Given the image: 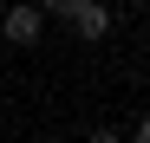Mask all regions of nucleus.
I'll list each match as a JSON object with an SVG mask.
<instances>
[{"label":"nucleus","mask_w":150,"mask_h":143,"mask_svg":"<svg viewBox=\"0 0 150 143\" xmlns=\"http://www.w3.org/2000/svg\"><path fill=\"white\" fill-rule=\"evenodd\" d=\"M72 33H79V39H105L111 33V7H105V0H85V7L72 13Z\"/></svg>","instance_id":"f03ea898"},{"label":"nucleus","mask_w":150,"mask_h":143,"mask_svg":"<svg viewBox=\"0 0 150 143\" xmlns=\"http://www.w3.org/2000/svg\"><path fill=\"white\" fill-rule=\"evenodd\" d=\"M124 143H150V130H144V124H131V137H124Z\"/></svg>","instance_id":"39448f33"},{"label":"nucleus","mask_w":150,"mask_h":143,"mask_svg":"<svg viewBox=\"0 0 150 143\" xmlns=\"http://www.w3.org/2000/svg\"><path fill=\"white\" fill-rule=\"evenodd\" d=\"M0 33H7L13 46H39V33H46V13L33 7V0H13V7H7V20H0Z\"/></svg>","instance_id":"f257e3e1"},{"label":"nucleus","mask_w":150,"mask_h":143,"mask_svg":"<svg viewBox=\"0 0 150 143\" xmlns=\"http://www.w3.org/2000/svg\"><path fill=\"white\" fill-rule=\"evenodd\" d=\"M85 143H124V137H117V130H111V124H98V130H91V137H85Z\"/></svg>","instance_id":"20e7f679"},{"label":"nucleus","mask_w":150,"mask_h":143,"mask_svg":"<svg viewBox=\"0 0 150 143\" xmlns=\"http://www.w3.org/2000/svg\"><path fill=\"white\" fill-rule=\"evenodd\" d=\"M33 7H39V13H52V20H72L85 0H33Z\"/></svg>","instance_id":"7ed1b4c3"}]
</instances>
